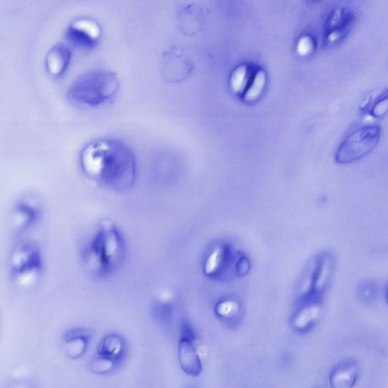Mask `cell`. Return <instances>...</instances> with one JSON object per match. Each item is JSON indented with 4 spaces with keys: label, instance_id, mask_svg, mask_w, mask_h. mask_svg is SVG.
<instances>
[{
    "label": "cell",
    "instance_id": "cell-11",
    "mask_svg": "<svg viewBox=\"0 0 388 388\" xmlns=\"http://www.w3.org/2000/svg\"><path fill=\"white\" fill-rule=\"evenodd\" d=\"M91 334L84 328H74L64 336L63 347L67 356L71 359H78L88 348Z\"/></svg>",
    "mask_w": 388,
    "mask_h": 388
},
{
    "label": "cell",
    "instance_id": "cell-16",
    "mask_svg": "<svg viewBox=\"0 0 388 388\" xmlns=\"http://www.w3.org/2000/svg\"><path fill=\"white\" fill-rule=\"evenodd\" d=\"M228 256V251L226 248H219L215 250L206 260L204 268L205 274L208 276L218 274L224 265L226 264Z\"/></svg>",
    "mask_w": 388,
    "mask_h": 388
},
{
    "label": "cell",
    "instance_id": "cell-2",
    "mask_svg": "<svg viewBox=\"0 0 388 388\" xmlns=\"http://www.w3.org/2000/svg\"><path fill=\"white\" fill-rule=\"evenodd\" d=\"M120 82L114 72L96 70L74 80L67 97L74 105L94 108L103 105L116 94Z\"/></svg>",
    "mask_w": 388,
    "mask_h": 388
},
{
    "label": "cell",
    "instance_id": "cell-22",
    "mask_svg": "<svg viewBox=\"0 0 388 388\" xmlns=\"http://www.w3.org/2000/svg\"><path fill=\"white\" fill-rule=\"evenodd\" d=\"M315 43L314 41L309 36H305L300 40L298 43L297 51L301 56H307L312 53L314 50Z\"/></svg>",
    "mask_w": 388,
    "mask_h": 388
},
{
    "label": "cell",
    "instance_id": "cell-18",
    "mask_svg": "<svg viewBox=\"0 0 388 388\" xmlns=\"http://www.w3.org/2000/svg\"><path fill=\"white\" fill-rule=\"evenodd\" d=\"M358 296L364 303L370 304L375 302L378 296V288L374 282L363 281L359 289Z\"/></svg>",
    "mask_w": 388,
    "mask_h": 388
},
{
    "label": "cell",
    "instance_id": "cell-15",
    "mask_svg": "<svg viewBox=\"0 0 388 388\" xmlns=\"http://www.w3.org/2000/svg\"><path fill=\"white\" fill-rule=\"evenodd\" d=\"M353 14L345 9L335 10L328 21V41L332 43L344 36L352 23Z\"/></svg>",
    "mask_w": 388,
    "mask_h": 388
},
{
    "label": "cell",
    "instance_id": "cell-23",
    "mask_svg": "<svg viewBox=\"0 0 388 388\" xmlns=\"http://www.w3.org/2000/svg\"><path fill=\"white\" fill-rule=\"evenodd\" d=\"M249 268L250 265L248 260L244 257L239 260V262L237 265V272L240 275H244L248 272Z\"/></svg>",
    "mask_w": 388,
    "mask_h": 388
},
{
    "label": "cell",
    "instance_id": "cell-19",
    "mask_svg": "<svg viewBox=\"0 0 388 388\" xmlns=\"http://www.w3.org/2000/svg\"><path fill=\"white\" fill-rule=\"evenodd\" d=\"M248 80L247 66L241 65L233 72L231 76V86L235 92H241L246 86Z\"/></svg>",
    "mask_w": 388,
    "mask_h": 388
},
{
    "label": "cell",
    "instance_id": "cell-24",
    "mask_svg": "<svg viewBox=\"0 0 388 388\" xmlns=\"http://www.w3.org/2000/svg\"><path fill=\"white\" fill-rule=\"evenodd\" d=\"M385 299H386L387 303L388 304V283H387V288H386Z\"/></svg>",
    "mask_w": 388,
    "mask_h": 388
},
{
    "label": "cell",
    "instance_id": "cell-1",
    "mask_svg": "<svg viewBox=\"0 0 388 388\" xmlns=\"http://www.w3.org/2000/svg\"><path fill=\"white\" fill-rule=\"evenodd\" d=\"M80 165L88 178L111 191H128L136 182V155L120 140L102 138L91 142L81 151Z\"/></svg>",
    "mask_w": 388,
    "mask_h": 388
},
{
    "label": "cell",
    "instance_id": "cell-10",
    "mask_svg": "<svg viewBox=\"0 0 388 388\" xmlns=\"http://www.w3.org/2000/svg\"><path fill=\"white\" fill-rule=\"evenodd\" d=\"M179 361L186 374L191 376H197L202 371V363L200 359L197 349L192 341L184 336L179 343Z\"/></svg>",
    "mask_w": 388,
    "mask_h": 388
},
{
    "label": "cell",
    "instance_id": "cell-12",
    "mask_svg": "<svg viewBox=\"0 0 388 388\" xmlns=\"http://www.w3.org/2000/svg\"><path fill=\"white\" fill-rule=\"evenodd\" d=\"M305 303L298 310L292 320L293 327L296 330L305 332L314 325L322 313L319 300L305 299Z\"/></svg>",
    "mask_w": 388,
    "mask_h": 388
},
{
    "label": "cell",
    "instance_id": "cell-3",
    "mask_svg": "<svg viewBox=\"0 0 388 388\" xmlns=\"http://www.w3.org/2000/svg\"><path fill=\"white\" fill-rule=\"evenodd\" d=\"M124 252L120 230L111 221L103 222L89 248V258L97 273L105 275L114 272L120 264Z\"/></svg>",
    "mask_w": 388,
    "mask_h": 388
},
{
    "label": "cell",
    "instance_id": "cell-21",
    "mask_svg": "<svg viewBox=\"0 0 388 388\" xmlns=\"http://www.w3.org/2000/svg\"><path fill=\"white\" fill-rule=\"evenodd\" d=\"M237 310V305L233 301L220 303L216 308V312L222 317H229Z\"/></svg>",
    "mask_w": 388,
    "mask_h": 388
},
{
    "label": "cell",
    "instance_id": "cell-13",
    "mask_svg": "<svg viewBox=\"0 0 388 388\" xmlns=\"http://www.w3.org/2000/svg\"><path fill=\"white\" fill-rule=\"evenodd\" d=\"M358 367L352 361L341 363L330 373V382L334 388H350L356 383Z\"/></svg>",
    "mask_w": 388,
    "mask_h": 388
},
{
    "label": "cell",
    "instance_id": "cell-8",
    "mask_svg": "<svg viewBox=\"0 0 388 388\" xmlns=\"http://www.w3.org/2000/svg\"><path fill=\"white\" fill-rule=\"evenodd\" d=\"M334 268V261L331 255L325 253L318 259L314 272L312 276L310 290L305 299L319 300L330 285Z\"/></svg>",
    "mask_w": 388,
    "mask_h": 388
},
{
    "label": "cell",
    "instance_id": "cell-20",
    "mask_svg": "<svg viewBox=\"0 0 388 388\" xmlns=\"http://www.w3.org/2000/svg\"><path fill=\"white\" fill-rule=\"evenodd\" d=\"M370 111L372 117L380 118L387 114L388 111V94L385 91L378 97L376 101L373 104Z\"/></svg>",
    "mask_w": 388,
    "mask_h": 388
},
{
    "label": "cell",
    "instance_id": "cell-6",
    "mask_svg": "<svg viewBox=\"0 0 388 388\" xmlns=\"http://www.w3.org/2000/svg\"><path fill=\"white\" fill-rule=\"evenodd\" d=\"M125 352V342L121 336L111 334L104 338L97 348L91 363L96 374H106L114 370Z\"/></svg>",
    "mask_w": 388,
    "mask_h": 388
},
{
    "label": "cell",
    "instance_id": "cell-4",
    "mask_svg": "<svg viewBox=\"0 0 388 388\" xmlns=\"http://www.w3.org/2000/svg\"><path fill=\"white\" fill-rule=\"evenodd\" d=\"M10 266L12 279L19 285H32L42 270L39 245L32 241L19 243L12 252Z\"/></svg>",
    "mask_w": 388,
    "mask_h": 388
},
{
    "label": "cell",
    "instance_id": "cell-7",
    "mask_svg": "<svg viewBox=\"0 0 388 388\" xmlns=\"http://www.w3.org/2000/svg\"><path fill=\"white\" fill-rule=\"evenodd\" d=\"M102 30L98 23L91 19H78L67 28L65 39L73 46L83 50H92L99 43Z\"/></svg>",
    "mask_w": 388,
    "mask_h": 388
},
{
    "label": "cell",
    "instance_id": "cell-17",
    "mask_svg": "<svg viewBox=\"0 0 388 388\" xmlns=\"http://www.w3.org/2000/svg\"><path fill=\"white\" fill-rule=\"evenodd\" d=\"M266 85V74L263 70L257 72L248 91L246 92L244 98L248 101L255 100L262 93Z\"/></svg>",
    "mask_w": 388,
    "mask_h": 388
},
{
    "label": "cell",
    "instance_id": "cell-14",
    "mask_svg": "<svg viewBox=\"0 0 388 388\" xmlns=\"http://www.w3.org/2000/svg\"><path fill=\"white\" fill-rule=\"evenodd\" d=\"M13 215L14 225L19 230H23L32 226L39 220L40 211L30 201L22 200L14 206Z\"/></svg>",
    "mask_w": 388,
    "mask_h": 388
},
{
    "label": "cell",
    "instance_id": "cell-9",
    "mask_svg": "<svg viewBox=\"0 0 388 388\" xmlns=\"http://www.w3.org/2000/svg\"><path fill=\"white\" fill-rule=\"evenodd\" d=\"M72 53L65 44L58 43L52 47L46 56V69L51 76L61 77L69 68Z\"/></svg>",
    "mask_w": 388,
    "mask_h": 388
},
{
    "label": "cell",
    "instance_id": "cell-5",
    "mask_svg": "<svg viewBox=\"0 0 388 388\" xmlns=\"http://www.w3.org/2000/svg\"><path fill=\"white\" fill-rule=\"evenodd\" d=\"M380 133L382 129L377 125L362 127L350 133L341 144L336 153V162L349 164L360 160L377 146Z\"/></svg>",
    "mask_w": 388,
    "mask_h": 388
}]
</instances>
